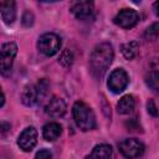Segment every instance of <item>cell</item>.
<instances>
[{
  "label": "cell",
  "instance_id": "1",
  "mask_svg": "<svg viewBox=\"0 0 159 159\" xmlns=\"http://www.w3.org/2000/svg\"><path fill=\"white\" fill-rule=\"evenodd\" d=\"M113 57L114 51L109 42H101L93 48L89 56V68L97 80H101L104 76L113 61Z\"/></svg>",
  "mask_w": 159,
  "mask_h": 159
},
{
  "label": "cell",
  "instance_id": "2",
  "mask_svg": "<svg viewBox=\"0 0 159 159\" xmlns=\"http://www.w3.org/2000/svg\"><path fill=\"white\" fill-rule=\"evenodd\" d=\"M72 116L75 119L76 125L83 130V132H88L96 128V116L92 111V108L82 102V101H77L75 102L73 107H72Z\"/></svg>",
  "mask_w": 159,
  "mask_h": 159
},
{
  "label": "cell",
  "instance_id": "3",
  "mask_svg": "<svg viewBox=\"0 0 159 159\" xmlns=\"http://www.w3.org/2000/svg\"><path fill=\"white\" fill-rule=\"evenodd\" d=\"M17 53V45L15 42H5L0 48V75L9 77L12 71L14 58Z\"/></svg>",
  "mask_w": 159,
  "mask_h": 159
},
{
  "label": "cell",
  "instance_id": "4",
  "mask_svg": "<svg viewBox=\"0 0 159 159\" xmlns=\"http://www.w3.org/2000/svg\"><path fill=\"white\" fill-rule=\"evenodd\" d=\"M61 47V39L58 35L52 32H46L39 37L37 48L45 56H53L58 52Z\"/></svg>",
  "mask_w": 159,
  "mask_h": 159
},
{
  "label": "cell",
  "instance_id": "5",
  "mask_svg": "<svg viewBox=\"0 0 159 159\" xmlns=\"http://www.w3.org/2000/svg\"><path fill=\"white\" fill-rule=\"evenodd\" d=\"M119 152L127 159H135L144 153V144L135 138H127L119 143Z\"/></svg>",
  "mask_w": 159,
  "mask_h": 159
},
{
  "label": "cell",
  "instance_id": "6",
  "mask_svg": "<svg viewBox=\"0 0 159 159\" xmlns=\"http://www.w3.org/2000/svg\"><path fill=\"white\" fill-rule=\"evenodd\" d=\"M128 83H129V77L123 68L113 70L109 75L108 81H107V86L113 93L123 92L125 89V87L128 86Z\"/></svg>",
  "mask_w": 159,
  "mask_h": 159
},
{
  "label": "cell",
  "instance_id": "7",
  "mask_svg": "<svg viewBox=\"0 0 159 159\" xmlns=\"http://www.w3.org/2000/svg\"><path fill=\"white\" fill-rule=\"evenodd\" d=\"M114 24L122 29H132L139 21V15L133 9H122L113 19Z\"/></svg>",
  "mask_w": 159,
  "mask_h": 159
},
{
  "label": "cell",
  "instance_id": "8",
  "mask_svg": "<svg viewBox=\"0 0 159 159\" xmlns=\"http://www.w3.org/2000/svg\"><path fill=\"white\" fill-rule=\"evenodd\" d=\"M37 143V130L35 127H26L17 138V145L24 152H31Z\"/></svg>",
  "mask_w": 159,
  "mask_h": 159
},
{
  "label": "cell",
  "instance_id": "9",
  "mask_svg": "<svg viewBox=\"0 0 159 159\" xmlns=\"http://www.w3.org/2000/svg\"><path fill=\"white\" fill-rule=\"evenodd\" d=\"M94 5L92 1H76L71 6V12L78 20H88L93 16Z\"/></svg>",
  "mask_w": 159,
  "mask_h": 159
},
{
  "label": "cell",
  "instance_id": "10",
  "mask_svg": "<svg viewBox=\"0 0 159 159\" xmlns=\"http://www.w3.org/2000/svg\"><path fill=\"white\" fill-rule=\"evenodd\" d=\"M66 109H67L66 102L62 98L56 97V96H53L47 102V104L45 107L46 114L50 116V117H52V118H60V117H62L66 113Z\"/></svg>",
  "mask_w": 159,
  "mask_h": 159
},
{
  "label": "cell",
  "instance_id": "11",
  "mask_svg": "<svg viewBox=\"0 0 159 159\" xmlns=\"http://www.w3.org/2000/svg\"><path fill=\"white\" fill-rule=\"evenodd\" d=\"M0 14L6 25H11L16 20V2L12 0L0 1Z\"/></svg>",
  "mask_w": 159,
  "mask_h": 159
},
{
  "label": "cell",
  "instance_id": "12",
  "mask_svg": "<svg viewBox=\"0 0 159 159\" xmlns=\"http://www.w3.org/2000/svg\"><path fill=\"white\" fill-rule=\"evenodd\" d=\"M21 102L27 107L34 106L39 102V94L35 84H27L24 87L21 92Z\"/></svg>",
  "mask_w": 159,
  "mask_h": 159
},
{
  "label": "cell",
  "instance_id": "13",
  "mask_svg": "<svg viewBox=\"0 0 159 159\" xmlns=\"http://www.w3.org/2000/svg\"><path fill=\"white\" fill-rule=\"evenodd\" d=\"M61 133H62V127L60 123H56V122H50L45 124L42 128V135L47 142H53L58 139Z\"/></svg>",
  "mask_w": 159,
  "mask_h": 159
},
{
  "label": "cell",
  "instance_id": "14",
  "mask_svg": "<svg viewBox=\"0 0 159 159\" xmlns=\"http://www.w3.org/2000/svg\"><path fill=\"white\" fill-rule=\"evenodd\" d=\"M112 147L108 144H97L84 159H111Z\"/></svg>",
  "mask_w": 159,
  "mask_h": 159
},
{
  "label": "cell",
  "instance_id": "15",
  "mask_svg": "<svg viewBox=\"0 0 159 159\" xmlns=\"http://www.w3.org/2000/svg\"><path fill=\"white\" fill-rule=\"evenodd\" d=\"M134 107H135V101L132 94L123 96L117 103V111L119 114H129L130 112H133Z\"/></svg>",
  "mask_w": 159,
  "mask_h": 159
},
{
  "label": "cell",
  "instance_id": "16",
  "mask_svg": "<svg viewBox=\"0 0 159 159\" xmlns=\"http://www.w3.org/2000/svg\"><path fill=\"white\" fill-rule=\"evenodd\" d=\"M139 52V43L137 41H130L122 45V53L125 60H133Z\"/></svg>",
  "mask_w": 159,
  "mask_h": 159
},
{
  "label": "cell",
  "instance_id": "17",
  "mask_svg": "<svg viewBox=\"0 0 159 159\" xmlns=\"http://www.w3.org/2000/svg\"><path fill=\"white\" fill-rule=\"evenodd\" d=\"M145 82L153 91L158 89V87H159V75H158V68L157 67L153 68L152 71H149V73L145 77Z\"/></svg>",
  "mask_w": 159,
  "mask_h": 159
},
{
  "label": "cell",
  "instance_id": "18",
  "mask_svg": "<svg viewBox=\"0 0 159 159\" xmlns=\"http://www.w3.org/2000/svg\"><path fill=\"white\" fill-rule=\"evenodd\" d=\"M35 86H36L37 94H39V102H41V101L46 97V94H47V92H48V87H50L48 81H47L46 78H42V80H40Z\"/></svg>",
  "mask_w": 159,
  "mask_h": 159
},
{
  "label": "cell",
  "instance_id": "19",
  "mask_svg": "<svg viewBox=\"0 0 159 159\" xmlns=\"http://www.w3.org/2000/svg\"><path fill=\"white\" fill-rule=\"evenodd\" d=\"M58 62L63 66V67H70L73 63V53L70 50H63L62 53L60 55Z\"/></svg>",
  "mask_w": 159,
  "mask_h": 159
},
{
  "label": "cell",
  "instance_id": "20",
  "mask_svg": "<svg viewBox=\"0 0 159 159\" xmlns=\"http://www.w3.org/2000/svg\"><path fill=\"white\" fill-rule=\"evenodd\" d=\"M158 35H159V24H158V22H154V24H152V25L147 29V31H145V37H147L148 40H150V41H154V40L158 39Z\"/></svg>",
  "mask_w": 159,
  "mask_h": 159
},
{
  "label": "cell",
  "instance_id": "21",
  "mask_svg": "<svg viewBox=\"0 0 159 159\" xmlns=\"http://www.w3.org/2000/svg\"><path fill=\"white\" fill-rule=\"evenodd\" d=\"M34 20H35L34 14H32L31 11L26 10V11L22 14V17H21V24H22L25 27H30V26H32V25H34Z\"/></svg>",
  "mask_w": 159,
  "mask_h": 159
},
{
  "label": "cell",
  "instance_id": "22",
  "mask_svg": "<svg viewBox=\"0 0 159 159\" xmlns=\"http://www.w3.org/2000/svg\"><path fill=\"white\" fill-rule=\"evenodd\" d=\"M147 109H148V113L149 114H152L154 117L158 116V109H157V106H155V103H154L153 99H149L147 102Z\"/></svg>",
  "mask_w": 159,
  "mask_h": 159
},
{
  "label": "cell",
  "instance_id": "23",
  "mask_svg": "<svg viewBox=\"0 0 159 159\" xmlns=\"http://www.w3.org/2000/svg\"><path fill=\"white\" fill-rule=\"evenodd\" d=\"M51 158H52V154L47 149H41L35 155V159H51Z\"/></svg>",
  "mask_w": 159,
  "mask_h": 159
},
{
  "label": "cell",
  "instance_id": "24",
  "mask_svg": "<svg viewBox=\"0 0 159 159\" xmlns=\"http://www.w3.org/2000/svg\"><path fill=\"white\" fill-rule=\"evenodd\" d=\"M10 132V124L7 122H0V138L5 137Z\"/></svg>",
  "mask_w": 159,
  "mask_h": 159
},
{
  "label": "cell",
  "instance_id": "25",
  "mask_svg": "<svg viewBox=\"0 0 159 159\" xmlns=\"http://www.w3.org/2000/svg\"><path fill=\"white\" fill-rule=\"evenodd\" d=\"M4 103H5V96H4V92H2V89L0 87V108L4 106Z\"/></svg>",
  "mask_w": 159,
  "mask_h": 159
}]
</instances>
